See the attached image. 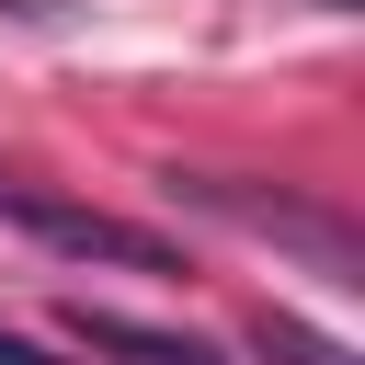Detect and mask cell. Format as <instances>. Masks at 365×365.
I'll list each match as a JSON object with an SVG mask.
<instances>
[{"label": "cell", "instance_id": "4", "mask_svg": "<svg viewBox=\"0 0 365 365\" xmlns=\"http://www.w3.org/2000/svg\"><path fill=\"white\" fill-rule=\"evenodd\" d=\"M251 342H262L274 365H354L342 342H319V331H308V319H285V308H262V319H251Z\"/></svg>", "mask_w": 365, "mask_h": 365}, {"label": "cell", "instance_id": "1", "mask_svg": "<svg viewBox=\"0 0 365 365\" xmlns=\"http://www.w3.org/2000/svg\"><path fill=\"white\" fill-rule=\"evenodd\" d=\"M171 194H182V205H205V217H228V228H251V240L308 251L331 285H365V240H354L331 205H297V194H240V182H217V171H171Z\"/></svg>", "mask_w": 365, "mask_h": 365}, {"label": "cell", "instance_id": "5", "mask_svg": "<svg viewBox=\"0 0 365 365\" xmlns=\"http://www.w3.org/2000/svg\"><path fill=\"white\" fill-rule=\"evenodd\" d=\"M0 365H57L46 342H23V331H0Z\"/></svg>", "mask_w": 365, "mask_h": 365}, {"label": "cell", "instance_id": "3", "mask_svg": "<svg viewBox=\"0 0 365 365\" xmlns=\"http://www.w3.org/2000/svg\"><path fill=\"white\" fill-rule=\"evenodd\" d=\"M80 354H103V365H217L205 342H182V331H137V319H114V308H80Z\"/></svg>", "mask_w": 365, "mask_h": 365}, {"label": "cell", "instance_id": "2", "mask_svg": "<svg viewBox=\"0 0 365 365\" xmlns=\"http://www.w3.org/2000/svg\"><path fill=\"white\" fill-rule=\"evenodd\" d=\"M11 217H23L34 240L80 251V262H125V274H182V251H171L160 228H125V217H103V205H57V194H23Z\"/></svg>", "mask_w": 365, "mask_h": 365}]
</instances>
